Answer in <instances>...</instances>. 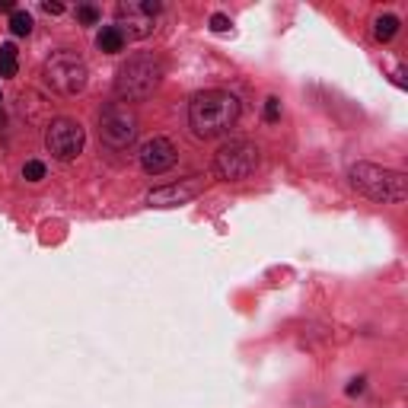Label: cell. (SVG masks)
<instances>
[{
  "label": "cell",
  "instance_id": "cell-1",
  "mask_svg": "<svg viewBox=\"0 0 408 408\" xmlns=\"http://www.w3.org/2000/svg\"><path fill=\"white\" fill-rule=\"evenodd\" d=\"M239 118V99L227 90H204L188 103V128L198 138H221Z\"/></svg>",
  "mask_w": 408,
  "mask_h": 408
},
{
  "label": "cell",
  "instance_id": "cell-2",
  "mask_svg": "<svg viewBox=\"0 0 408 408\" xmlns=\"http://www.w3.org/2000/svg\"><path fill=\"white\" fill-rule=\"evenodd\" d=\"M348 182L370 201H383V204H399V201L408 198L405 173L389 166H376V163H354L348 169Z\"/></svg>",
  "mask_w": 408,
  "mask_h": 408
},
{
  "label": "cell",
  "instance_id": "cell-3",
  "mask_svg": "<svg viewBox=\"0 0 408 408\" xmlns=\"http://www.w3.org/2000/svg\"><path fill=\"white\" fill-rule=\"evenodd\" d=\"M163 61L157 55H134L128 58L115 74V96L118 103H140L147 99L163 80Z\"/></svg>",
  "mask_w": 408,
  "mask_h": 408
},
{
  "label": "cell",
  "instance_id": "cell-4",
  "mask_svg": "<svg viewBox=\"0 0 408 408\" xmlns=\"http://www.w3.org/2000/svg\"><path fill=\"white\" fill-rule=\"evenodd\" d=\"M42 77L55 93H61V96H77V93L86 86V80H90V67H86V61L77 55V51L61 48V51H51V55L45 58Z\"/></svg>",
  "mask_w": 408,
  "mask_h": 408
},
{
  "label": "cell",
  "instance_id": "cell-5",
  "mask_svg": "<svg viewBox=\"0 0 408 408\" xmlns=\"http://www.w3.org/2000/svg\"><path fill=\"white\" fill-rule=\"evenodd\" d=\"M262 163V150L252 140H227L221 150L214 153V173L223 182H242L249 179Z\"/></svg>",
  "mask_w": 408,
  "mask_h": 408
},
{
  "label": "cell",
  "instance_id": "cell-6",
  "mask_svg": "<svg viewBox=\"0 0 408 408\" xmlns=\"http://www.w3.org/2000/svg\"><path fill=\"white\" fill-rule=\"evenodd\" d=\"M138 138V115L125 103H109L99 112V140L109 150H125Z\"/></svg>",
  "mask_w": 408,
  "mask_h": 408
},
{
  "label": "cell",
  "instance_id": "cell-7",
  "mask_svg": "<svg viewBox=\"0 0 408 408\" xmlns=\"http://www.w3.org/2000/svg\"><path fill=\"white\" fill-rule=\"evenodd\" d=\"M84 144H86V131L74 118H55L45 128V150L55 159H61V163H70V159L80 157Z\"/></svg>",
  "mask_w": 408,
  "mask_h": 408
},
{
  "label": "cell",
  "instance_id": "cell-8",
  "mask_svg": "<svg viewBox=\"0 0 408 408\" xmlns=\"http://www.w3.org/2000/svg\"><path fill=\"white\" fill-rule=\"evenodd\" d=\"M163 10L159 0H128V4H118V29L128 39H147L153 35V20Z\"/></svg>",
  "mask_w": 408,
  "mask_h": 408
},
{
  "label": "cell",
  "instance_id": "cell-9",
  "mask_svg": "<svg viewBox=\"0 0 408 408\" xmlns=\"http://www.w3.org/2000/svg\"><path fill=\"white\" fill-rule=\"evenodd\" d=\"M201 192H204V179H201V176H188V179H179V182H173V185L153 188V192L147 195V204H150V208H179V204L195 201Z\"/></svg>",
  "mask_w": 408,
  "mask_h": 408
},
{
  "label": "cell",
  "instance_id": "cell-10",
  "mask_svg": "<svg viewBox=\"0 0 408 408\" xmlns=\"http://www.w3.org/2000/svg\"><path fill=\"white\" fill-rule=\"evenodd\" d=\"M140 166L147 176H163L176 166V144L169 138H150L140 147Z\"/></svg>",
  "mask_w": 408,
  "mask_h": 408
},
{
  "label": "cell",
  "instance_id": "cell-11",
  "mask_svg": "<svg viewBox=\"0 0 408 408\" xmlns=\"http://www.w3.org/2000/svg\"><path fill=\"white\" fill-rule=\"evenodd\" d=\"M99 48H103L105 55H115V51L125 48V35H121V29H118V26H105L103 32H99Z\"/></svg>",
  "mask_w": 408,
  "mask_h": 408
},
{
  "label": "cell",
  "instance_id": "cell-12",
  "mask_svg": "<svg viewBox=\"0 0 408 408\" xmlns=\"http://www.w3.org/2000/svg\"><path fill=\"white\" fill-rule=\"evenodd\" d=\"M395 32H399V16L383 13V16H376V20H374V35L380 39V42H389Z\"/></svg>",
  "mask_w": 408,
  "mask_h": 408
},
{
  "label": "cell",
  "instance_id": "cell-13",
  "mask_svg": "<svg viewBox=\"0 0 408 408\" xmlns=\"http://www.w3.org/2000/svg\"><path fill=\"white\" fill-rule=\"evenodd\" d=\"M20 70V58H16L13 45H0V77H16Z\"/></svg>",
  "mask_w": 408,
  "mask_h": 408
},
{
  "label": "cell",
  "instance_id": "cell-14",
  "mask_svg": "<svg viewBox=\"0 0 408 408\" xmlns=\"http://www.w3.org/2000/svg\"><path fill=\"white\" fill-rule=\"evenodd\" d=\"M10 32H13V35H29V32H32V16H29L26 10H13V13H10Z\"/></svg>",
  "mask_w": 408,
  "mask_h": 408
},
{
  "label": "cell",
  "instance_id": "cell-15",
  "mask_svg": "<svg viewBox=\"0 0 408 408\" xmlns=\"http://www.w3.org/2000/svg\"><path fill=\"white\" fill-rule=\"evenodd\" d=\"M22 179H26V182H42L45 179V163H39V159H29L26 166H22Z\"/></svg>",
  "mask_w": 408,
  "mask_h": 408
},
{
  "label": "cell",
  "instance_id": "cell-16",
  "mask_svg": "<svg viewBox=\"0 0 408 408\" xmlns=\"http://www.w3.org/2000/svg\"><path fill=\"white\" fill-rule=\"evenodd\" d=\"M77 20L84 22V26H96L99 22V10L93 4H84V7H77Z\"/></svg>",
  "mask_w": 408,
  "mask_h": 408
},
{
  "label": "cell",
  "instance_id": "cell-17",
  "mask_svg": "<svg viewBox=\"0 0 408 408\" xmlns=\"http://www.w3.org/2000/svg\"><path fill=\"white\" fill-rule=\"evenodd\" d=\"M277 118H281V99L268 96L265 99V121H277Z\"/></svg>",
  "mask_w": 408,
  "mask_h": 408
},
{
  "label": "cell",
  "instance_id": "cell-18",
  "mask_svg": "<svg viewBox=\"0 0 408 408\" xmlns=\"http://www.w3.org/2000/svg\"><path fill=\"white\" fill-rule=\"evenodd\" d=\"M211 29H214V32H227V29H230V16L214 13V16H211Z\"/></svg>",
  "mask_w": 408,
  "mask_h": 408
},
{
  "label": "cell",
  "instance_id": "cell-19",
  "mask_svg": "<svg viewBox=\"0 0 408 408\" xmlns=\"http://www.w3.org/2000/svg\"><path fill=\"white\" fill-rule=\"evenodd\" d=\"M42 10H45V13H51V16H61L64 13V4H58V0H45Z\"/></svg>",
  "mask_w": 408,
  "mask_h": 408
},
{
  "label": "cell",
  "instance_id": "cell-20",
  "mask_svg": "<svg viewBox=\"0 0 408 408\" xmlns=\"http://www.w3.org/2000/svg\"><path fill=\"white\" fill-rule=\"evenodd\" d=\"M357 393H364V380H354L351 386H348V395H357Z\"/></svg>",
  "mask_w": 408,
  "mask_h": 408
},
{
  "label": "cell",
  "instance_id": "cell-21",
  "mask_svg": "<svg viewBox=\"0 0 408 408\" xmlns=\"http://www.w3.org/2000/svg\"><path fill=\"white\" fill-rule=\"evenodd\" d=\"M0 13H13V0H0Z\"/></svg>",
  "mask_w": 408,
  "mask_h": 408
}]
</instances>
